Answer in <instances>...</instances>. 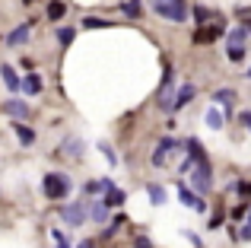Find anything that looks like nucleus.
Returning <instances> with one entry per match:
<instances>
[{
  "mask_svg": "<svg viewBox=\"0 0 251 248\" xmlns=\"http://www.w3.org/2000/svg\"><path fill=\"white\" fill-rule=\"evenodd\" d=\"M42 191L48 200H64L70 194V178L64 172H48L42 178Z\"/></svg>",
  "mask_w": 251,
  "mask_h": 248,
  "instance_id": "f257e3e1",
  "label": "nucleus"
},
{
  "mask_svg": "<svg viewBox=\"0 0 251 248\" xmlns=\"http://www.w3.org/2000/svg\"><path fill=\"white\" fill-rule=\"evenodd\" d=\"M153 3V10L159 13L162 19H169V23H184L188 19V3L184 0H150Z\"/></svg>",
  "mask_w": 251,
  "mask_h": 248,
  "instance_id": "f03ea898",
  "label": "nucleus"
},
{
  "mask_svg": "<svg viewBox=\"0 0 251 248\" xmlns=\"http://www.w3.org/2000/svg\"><path fill=\"white\" fill-rule=\"evenodd\" d=\"M191 185H194V191L201 194V198L210 194V188H213V169H210L207 159H201V162L191 166Z\"/></svg>",
  "mask_w": 251,
  "mask_h": 248,
  "instance_id": "7ed1b4c3",
  "label": "nucleus"
},
{
  "mask_svg": "<svg viewBox=\"0 0 251 248\" xmlns=\"http://www.w3.org/2000/svg\"><path fill=\"white\" fill-rule=\"evenodd\" d=\"M61 220L67 226H74V229H80V226L86 223V204H83V200H74V204L61 207Z\"/></svg>",
  "mask_w": 251,
  "mask_h": 248,
  "instance_id": "20e7f679",
  "label": "nucleus"
},
{
  "mask_svg": "<svg viewBox=\"0 0 251 248\" xmlns=\"http://www.w3.org/2000/svg\"><path fill=\"white\" fill-rule=\"evenodd\" d=\"M169 153H181V143L178 140H172V137H166V140H159V147H156V153H153V166H162V162L169 159Z\"/></svg>",
  "mask_w": 251,
  "mask_h": 248,
  "instance_id": "39448f33",
  "label": "nucleus"
},
{
  "mask_svg": "<svg viewBox=\"0 0 251 248\" xmlns=\"http://www.w3.org/2000/svg\"><path fill=\"white\" fill-rule=\"evenodd\" d=\"M178 198H181L184 204L191 207V210H197V213H203V210H207V200H203L197 191H191L188 185H178Z\"/></svg>",
  "mask_w": 251,
  "mask_h": 248,
  "instance_id": "423d86ee",
  "label": "nucleus"
},
{
  "mask_svg": "<svg viewBox=\"0 0 251 248\" xmlns=\"http://www.w3.org/2000/svg\"><path fill=\"white\" fill-rule=\"evenodd\" d=\"M0 112H6L10 118H16V121L29 118V105H25V99H6L3 105H0Z\"/></svg>",
  "mask_w": 251,
  "mask_h": 248,
  "instance_id": "0eeeda50",
  "label": "nucleus"
},
{
  "mask_svg": "<svg viewBox=\"0 0 251 248\" xmlns=\"http://www.w3.org/2000/svg\"><path fill=\"white\" fill-rule=\"evenodd\" d=\"M0 80H3V86L10 89V93H19V83H23V76H19L16 70L10 67V64H0Z\"/></svg>",
  "mask_w": 251,
  "mask_h": 248,
  "instance_id": "6e6552de",
  "label": "nucleus"
},
{
  "mask_svg": "<svg viewBox=\"0 0 251 248\" xmlns=\"http://www.w3.org/2000/svg\"><path fill=\"white\" fill-rule=\"evenodd\" d=\"M194 96H197L194 83H184V86H181V89L175 93V102H172V112H178V108H184V105H188L191 99H194Z\"/></svg>",
  "mask_w": 251,
  "mask_h": 248,
  "instance_id": "1a4fd4ad",
  "label": "nucleus"
},
{
  "mask_svg": "<svg viewBox=\"0 0 251 248\" xmlns=\"http://www.w3.org/2000/svg\"><path fill=\"white\" fill-rule=\"evenodd\" d=\"M213 102H216V105H223V108H226V115H223V118H229V115H232V102H235V89H216V93H213Z\"/></svg>",
  "mask_w": 251,
  "mask_h": 248,
  "instance_id": "9d476101",
  "label": "nucleus"
},
{
  "mask_svg": "<svg viewBox=\"0 0 251 248\" xmlns=\"http://www.w3.org/2000/svg\"><path fill=\"white\" fill-rule=\"evenodd\" d=\"M19 89H23L25 96H38V93H42V76H38V74H25L23 83H19Z\"/></svg>",
  "mask_w": 251,
  "mask_h": 248,
  "instance_id": "9b49d317",
  "label": "nucleus"
},
{
  "mask_svg": "<svg viewBox=\"0 0 251 248\" xmlns=\"http://www.w3.org/2000/svg\"><path fill=\"white\" fill-rule=\"evenodd\" d=\"M13 134H16V140L23 143V147H32V143H35V130H32V127H25L23 121H16V124H13Z\"/></svg>",
  "mask_w": 251,
  "mask_h": 248,
  "instance_id": "f8f14e48",
  "label": "nucleus"
},
{
  "mask_svg": "<svg viewBox=\"0 0 251 248\" xmlns=\"http://www.w3.org/2000/svg\"><path fill=\"white\" fill-rule=\"evenodd\" d=\"M29 29L32 25L29 23H23V25H16V29L10 32V35H6V45H10V48H19V45L25 42V38H29Z\"/></svg>",
  "mask_w": 251,
  "mask_h": 248,
  "instance_id": "ddd939ff",
  "label": "nucleus"
},
{
  "mask_svg": "<svg viewBox=\"0 0 251 248\" xmlns=\"http://www.w3.org/2000/svg\"><path fill=\"white\" fill-rule=\"evenodd\" d=\"M184 149H188V159H191V162L207 159V153H203V143H201V140H194V137H191V140L184 143Z\"/></svg>",
  "mask_w": 251,
  "mask_h": 248,
  "instance_id": "4468645a",
  "label": "nucleus"
},
{
  "mask_svg": "<svg viewBox=\"0 0 251 248\" xmlns=\"http://www.w3.org/2000/svg\"><path fill=\"white\" fill-rule=\"evenodd\" d=\"M147 198H150V204L162 207V204H166V188H162V185H156V181H153V185H147Z\"/></svg>",
  "mask_w": 251,
  "mask_h": 248,
  "instance_id": "2eb2a0df",
  "label": "nucleus"
},
{
  "mask_svg": "<svg viewBox=\"0 0 251 248\" xmlns=\"http://www.w3.org/2000/svg\"><path fill=\"white\" fill-rule=\"evenodd\" d=\"M124 200H127V191H121V188L105 191V207H124Z\"/></svg>",
  "mask_w": 251,
  "mask_h": 248,
  "instance_id": "dca6fc26",
  "label": "nucleus"
},
{
  "mask_svg": "<svg viewBox=\"0 0 251 248\" xmlns=\"http://www.w3.org/2000/svg\"><path fill=\"white\" fill-rule=\"evenodd\" d=\"M64 153H67V156H74V159H80V156H83V140H80V137H74V140H64Z\"/></svg>",
  "mask_w": 251,
  "mask_h": 248,
  "instance_id": "f3484780",
  "label": "nucleus"
},
{
  "mask_svg": "<svg viewBox=\"0 0 251 248\" xmlns=\"http://www.w3.org/2000/svg\"><path fill=\"white\" fill-rule=\"evenodd\" d=\"M89 213H92V220H96V223H105V220H108V207H105V200H92Z\"/></svg>",
  "mask_w": 251,
  "mask_h": 248,
  "instance_id": "a211bd4d",
  "label": "nucleus"
},
{
  "mask_svg": "<svg viewBox=\"0 0 251 248\" xmlns=\"http://www.w3.org/2000/svg\"><path fill=\"white\" fill-rule=\"evenodd\" d=\"M245 38H248L245 29H232V32L226 35V48H239V45H245Z\"/></svg>",
  "mask_w": 251,
  "mask_h": 248,
  "instance_id": "6ab92c4d",
  "label": "nucleus"
},
{
  "mask_svg": "<svg viewBox=\"0 0 251 248\" xmlns=\"http://www.w3.org/2000/svg\"><path fill=\"white\" fill-rule=\"evenodd\" d=\"M223 124H226V118H223V112H220V108H210V112H207V127L220 130Z\"/></svg>",
  "mask_w": 251,
  "mask_h": 248,
  "instance_id": "aec40b11",
  "label": "nucleus"
},
{
  "mask_svg": "<svg viewBox=\"0 0 251 248\" xmlns=\"http://www.w3.org/2000/svg\"><path fill=\"white\" fill-rule=\"evenodd\" d=\"M83 25L86 29H108V25H115V23H108V19H102V16H86Z\"/></svg>",
  "mask_w": 251,
  "mask_h": 248,
  "instance_id": "412c9836",
  "label": "nucleus"
},
{
  "mask_svg": "<svg viewBox=\"0 0 251 248\" xmlns=\"http://www.w3.org/2000/svg\"><path fill=\"white\" fill-rule=\"evenodd\" d=\"M74 38H76V32L70 29V25H67V29H57V42H61V48H67V45H74Z\"/></svg>",
  "mask_w": 251,
  "mask_h": 248,
  "instance_id": "4be33fe9",
  "label": "nucleus"
},
{
  "mask_svg": "<svg viewBox=\"0 0 251 248\" xmlns=\"http://www.w3.org/2000/svg\"><path fill=\"white\" fill-rule=\"evenodd\" d=\"M64 13H67V6H64L61 0H51L48 3V19H61Z\"/></svg>",
  "mask_w": 251,
  "mask_h": 248,
  "instance_id": "5701e85b",
  "label": "nucleus"
},
{
  "mask_svg": "<svg viewBox=\"0 0 251 248\" xmlns=\"http://www.w3.org/2000/svg\"><path fill=\"white\" fill-rule=\"evenodd\" d=\"M121 10H124V16H130V19L140 16V3H137V0H127V3H121Z\"/></svg>",
  "mask_w": 251,
  "mask_h": 248,
  "instance_id": "b1692460",
  "label": "nucleus"
},
{
  "mask_svg": "<svg viewBox=\"0 0 251 248\" xmlns=\"http://www.w3.org/2000/svg\"><path fill=\"white\" fill-rule=\"evenodd\" d=\"M226 54H229V61H245V54H248V48H245V45H239V48H229V51H226Z\"/></svg>",
  "mask_w": 251,
  "mask_h": 248,
  "instance_id": "393cba45",
  "label": "nucleus"
},
{
  "mask_svg": "<svg viewBox=\"0 0 251 248\" xmlns=\"http://www.w3.org/2000/svg\"><path fill=\"white\" fill-rule=\"evenodd\" d=\"M51 239H54V245H57V248H70V242L64 239V232H61V229H51Z\"/></svg>",
  "mask_w": 251,
  "mask_h": 248,
  "instance_id": "a878e982",
  "label": "nucleus"
},
{
  "mask_svg": "<svg viewBox=\"0 0 251 248\" xmlns=\"http://www.w3.org/2000/svg\"><path fill=\"white\" fill-rule=\"evenodd\" d=\"M99 149H102V156H105V159H108V162H111V166H115V162H118V156H115V149H111V147H108V143H99Z\"/></svg>",
  "mask_w": 251,
  "mask_h": 248,
  "instance_id": "bb28decb",
  "label": "nucleus"
},
{
  "mask_svg": "<svg viewBox=\"0 0 251 248\" xmlns=\"http://www.w3.org/2000/svg\"><path fill=\"white\" fill-rule=\"evenodd\" d=\"M194 19H197V23H201V25H207V19H210V13H207V10H203V6H201V3H197V6H194Z\"/></svg>",
  "mask_w": 251,
  "mask_h": 248,
  "instance_id": "cd10ccee",
  "label": "nucleus"
},
{
  "mask_svg": "<svg viewBox=\"0 0 251 248\" xmlns=\"http://www.w3.org/2000/svg\"><path fill=\"white\" fill-rule=\"evenodd\" d=\"M242 239L251 242V204H248V220H245V226H242Z\"/></svg>",
  "mask_w": 251,
  "mask_h": 248,
  "instance_id": "c85d7f7f",
  "label": "nucleus"
},
{
  "mask_svg": "<svg viewBox=\"0 0 251 248\" xmlns=\"http://www.w3.org/2000/svg\"><path fill=\"white\" fill-rule=\"evenodd\" d=\"M134 248H153V242H150L147 236H137L134 239Z\"/></svg>",
  "mask_w": 251,
  "mask_h": 248,
  "instance_id": "c756f323",
  "label": "nucleus"
},
{
  "mask_svg": "<svg viewBox=\"0 0 251 248\" xmlns=\"http://www.w3.org/2000/svg\"><path fill=\"white\" fill-rule=\"evenodd\" d=\"M239 124H242L245 130H251V112H242V115H239Z\"/></svg>",
  "mask_w": 251,
  "mask_h": 248,
  "instance_id": "7c9ffc66",
  "label": "nucleus"
},
{
  "mask_svg": "<svg viewBox=\"0 0 251 248\" xmlns=\"http://www.w3.org/2000/svg\"><path fill=\"white\" fill-rule=\"evenodd\" d=\"M235 188H239V194H245V198H251V181H239Z\"/></svg>",
  "mask_w": 251,
  "mask_h": 248,
  "instance_id": "2f4dec72",
  "label": "nucleus"
},
{
  "mask_svg": "<svg viewBox=\"0 0 251 248\" xmlns=\"http://www.w3.org/2000/svg\"><path fill=\"white\" fill-rule=\"evenodd\" d=\"M86 194H99V181H89V185H86Z\"/></svg>",
  "mask_w": 251,
  "mask_h": 248,
  "instance_id": "473e14b6",
  "label": "nucleus"
},
{
  "mask_svg": "<svg viewBox=\"0 0 251 248\" xmlns=\"http://www.w3.org/2000/svg\"><path fill=\"white\" fill-rule=\"evenodd\" d=\"M76 248H96V242H92V239H86V242H80Z\"/></svg>",
  "mask_w": 251,
  "mask_h": 248,
  "instance_id": "72a5a7b5",
  "label": "nucleus"
},
{
  "mask_svg": "<svg viewBox=\"0 0 251 248\" xmlns=\"http://www.w3.org/2000/svg\"><path fill=\"white\" fill-rule=\"evenodd\" d=\"M245 76H248V80H251V67H248V74H245Z\"/></svg>",
  "mask_w": 251,
  "mask_h": 248,
  "instance_id": "f704fd0d",
  "label": "nucleus"
},
{
  "mask_svg": "<svg viewBox=\"0 0 251 248\" xmlns=\"http://www.w3.org/2000/svg\"><path fill=\"white\" fill-rule=\"evenodd\" d=\"M245 32H251V23H248V25H245Z\"/></svg>",
  "mask_w": 251,
  "mask_h": 248,
  "instance_id": "c9c22d12",
  "label": "nucleus"
},
{
  "mask_svg": "<svg viewBox=\"0 0 251 248\" xmlns=\"http://www.w3.org/2000/svg\"><path fill=\"white\" fill-rule=\"evenodd\" d=\"M23 3H35V0H23Z\"/></svg>",
  "mask_w": 251,
  "mask_h": 248,
  "instance_id": "e433bc0d",
  "label": "nucleus"
}]
</instances>
